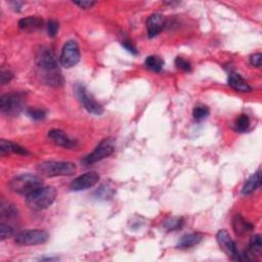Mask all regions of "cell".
Here are the masks:
<instances>
[{"label": "cell", "mask_w": 262, "mask_h": 262, "mask_svg": "<svg viewBox=\"0 0 262 262\" xmlns=\"http://www.w3.org/2000/svg\"><path fill=\"white\" fill-rule=\"evenodd\" d=\"M43 187L42 179L35 174L25 173L13 177L9 182L10 190L22 196H29L36 190Z\"/></svg>", "instance_id": "obj_3"}, {"label": "cell", "mask_w": 262, "mask_h": 262, "mask_svg": "<svg viewBox=\"0 0 262 262\" xmlns=\"http://www.w3.org/2000/svg\"><path fill=\"white\" fill-rule=\"evenodd\" d=\"M122 46L128 52L132 54H137V50L135 49V46L129 41V40H124L122 42Z\"/></svg>", "instance_id": "obj_33"}, {"label": "cell", "mask_w": 262, "mask_h": 262, "mask_svg": "<svg viewBox=\"0 0 262 262\" xmlns=\"http://www.w3.org/2000/svg\"><path fill=\"white\" fill-rule=\"evenodd\" d=\"M27 114L28 116L33 119L35 121H40V120H43L45 117H46V113L45 111L41 110V109H29L27 111Z\"/></svg>", "instance_id": "obj_28"}, {"label": "cell", "mask_w": 262, "mask_h": 262, "mask_svg": "<svg viewBox=\"0 0 262 262\" xmlns=\"http://www.w3.org/2000/svg\"><path fill=\"white\" fill-rule=\"evenodd\" d=\"M37 171L45 177L70 176L75 173L76 165L72 162L45 161L38 164Z\"/></svg>", "instance_id": "obj_5"}, {"label": "cell", "mask_w": 262, "mask_h": 262, "mask_svg": "<svg viewBox=\"0 0 262 262\" xmlns=\"http://www.w3.org/2000/svg\"><path fill=\"white\" fill-rule=\"evenodd\" d=\"M209 114H210L209 107L207 105H196L194 111H193V116L198 121L206 119L209 116Z\"/></svg>", "instance_id": "obj_24"}, {"label": "cell", "mask_w": 262, "mask_h": 262, "mask_svg": "<svg viewBox=\"0 0 262 262\" xmlns=\"http://www.w3.org/2000/svg\"><path fill=\"white\" fill-rule=\"evenodd\" d=\"M43 25V20L38 17H28L19 21V27L24 31H29V32H34V31L41 29Z\"/></svg>", "instance_id": "obj_20"}, {"label": "cell", "mask_w": 262, "mask_h": 262, "mask_svg": "<svg viewBox=\"0 0 262 262\" xmlns=\"http://www.w3.org/2000/svg\"><path fill=\"white\" fill-rule=\"evenodd\" d=\"M0 153H1L2 156L8 155V154H17V155H29V152L23 148L22 146L18 145V144H14L12 142L9 141H5V140H1L0 141Z\"/></svg>", "instance_id": "obj_16"}, {"label": "cell", "mask_w": 262, "mask_h": 262, "mask_svg": "<svg viewBox=\"0 0 262 262\" xmlns=\"http://www.w3.org/2000/svg\"><path fill=\"white\" fill-rule=\"evenodd\" d=\"M25 105L24 92H10L0 98V112L6 117H17L24 111Z\"/></svg>", "instance_id": "obj_4"}, {"label": "cell", "mask_w": 262, "mask_h": 262, "mask_svg": "<svg viewBox=\"0 0 262 262\" xmlns=\"http://www.w3.org/2000/svg\"><path fill=\"white\" fill-rule=\"evenodd\" d=\"M233 224H234V228L236 230V233L239 235H243L248 232H251V230L253 229V225L250 222L246 221L241 216V215H237L234 219Z\"/></svg>", "instance_id": "obj_21"}, {"label": "cell", "mask_w": 262, "mask_h": 262, "mask_svg": "<svg viewBox=\"0 0 262 262\" xmlns=\"http://www.w3.org/2000/svg\"><path fill=\"white\" fill-rule=\"evenodd\" d=\"M116 149V142L113 137H106L103 140L98 147L95 149V151L90 153L83 160L82 163L85 166L95 164L97 162H100L107 157H110L112 154L115 152Z\"/></svg>", "instance_id": "obj_6"}, {"label": "cell", "mask_w": 262, "mask_h": 262, "mask_svg": "<svg viewBox=\"0 0 262 262\" xmlns=\"http://www.w3.org/2000/svg\"><path fill=\"white\" fill-rule=\"evenodd\" d=\"M74 4L78 5L79 7L83 8V9H87V8H91L96 4L95 1H75Z\"/></svg>", "instance_id": "obj_34"}, {"label": "cell", "mask_w": 262, "mask_h": 262, "mask_svg": "<svg viewBox=\"0 0 262 262\" xmlns=\"http://www.w3.org/2000/svg\"><path fill=\"white\" fill-rule=\"evenodd\" d=\"M75 95L78 98L79 102L88 113L96 116H101L104 113V107L102 106V105L95 100L91 94H89L84 85L76 84Z\"/></svg>", "instance_id": "obj_7"}, {"label": "cell", "mask_w": 262, "mask_h": 262, "mask_svg": "<svg viewBox=\"0 0 262 262\" xmlns=\"http://www.w3.org/2000/svg\"><path fill=\"white\" fill-rule=\"evenodd\" d=\"M58 30H59V24L56 21L51 20L48 23V33L50 37L54 38L58 33Z\"/></svg>", "instance_id": "obj_30"}, {"label": "cell", "mask_w": 262, "mask_h": 262, "mask_svg": "<svg viewBox=\"0 0 262 262\" xmlns=\"http://www.w3.org/2000/svg\"><path fill=\"white\" fill-rule=\"evenodd\" d=\"M261 186V172L257 170L254 174H252L247 180H246L244 187L242 189V194L244 196H248L254 193Z\"/></svg>", "instance_id": "obj_18"}, {"label": "cell", "mask_w": 262, "mask_h": 262, "mask_svg": "<svg viewBox=\"0 0 262 262\" xmlns=\"http://www.w3.org/2000/svg\"><path fill=\"white\" fill-rule=\"evenodd\" d=\"M14 234V228L11 225L1 223L0 224V237H1V240H5L7 238H10Z\"/></svg>", "instance_id": "obj_27"}, {"label": "cell", "mask_w": 262, "mask_h": 262, "mask_svg": "<svg viewBox=\"0 0 262 262\" xmlns=\"http://www.w3.org/2000/svg\"><path fill=\"white\" fill-rule=\"evenodd\" d=\"M175 66L184 72H190L192 70V66H191L190 61H188L187 59H184L183 57H180V56H178L175 59Z\"/></svg>", "instance_id": "obj_29"}, {"label": "cell", "mask_w": 262, "mask_h": 262, "mask_svg": "<svg viewBox=\"0 0 262 262\" xmlns=\"http://www.w3.org/2000/svg\"><path fill=\"white\" fill-rule=\"evenodd\" d=\"M50 234L42 229H28L15 236V243L22 246L41 245L49 241Z\"/></svg>", "instance_id": "obj_8"}, {"label": "cell", "mask_w": 262, "mask_h": 262, "mask_svg": "<svg viewBox=\"0 0 262 262\" xmlns=\"http://www.w3.org/2000/svg\"><path fill=\"white\" fill-rule=\"evenodd\" d=\"M1 215L2 217L7 219H13L18 216V209L12 204H2L1 205Z\"/></svg>", "instance_id": "obj_26"}, {"label": "cell", "mask_w": 262, "mask_h": 262, "mask_svg": "<svg viewBox=\"0 0 262 262\" xmlns=\"http://www.w3.org/2000/svg\"><path fill=\"white\" fill-rule=\"evenodd\" d=\"M35 64L40 80L52 87L63 86L65 80L61 75L54 52L52 49L41 46L36 52Z\"/></svg>", "instance_id": "obj_1"}, {"label": "cell", "mask_w": 262, "mask_h": 262, "mask_svg": "<svg viewBox=\"0 0 262 262\" xmlns=\"http://www.w3.org/2000/svg\"><path fill=\"white\" fill-rule=\"evenodd\" d=\"M227 83L233 89L239 92H250L252 90L251 86L247 83V81H246L240 74L236 72L229 73Z\"/></svg>", "instance_id": "obj_15"}, {"label": "cell", "mask_w": 262, "mask_h": 262, "mask_svg": "<svg viewBox=\"0 0 262 262\" xmlns=\"http://www.w3.org/2000/svg\"><path fill=\"white\" fill-rule=\"evenodd\" d=\"M116 194L115 184L111 181L103 183L102 186L94 193V197L100 201H109Z\"/></svg>", "instance_id": "obj_17"}, {"label": "cell", "mask_w": 262, "mask_h": 262, "mask_svg": "<svg viewBox=\"0 0 262 262\" xmlns=\"http://www.w3.org/2000/svg\"><path fill=\"white\" fill-rule=\"evenodd\" d=\"M60 65L70 69L76 66L80 60V49L75 40H69L63 48L60 54Z\"/></svg>", "instance_id": "obj_9"}, {"label": "cell", "mask_w": 262, "mask_h": 262, "mask_svg": "<svg viewBox=\"0 0 262 262\" xmlns=\"http://www.w3.org/2000/svg\"><path fill=\"white\" fill-rule=\"evenodd\" d=\"M164 28V18L161 13H154L147 21L148 35L150 38L156 37Z\"/></svg>", "instance_id": "obj_13"}, {"label": "cell", "mask_w": 262, "mask_h": 262, "mask_svg": "<svg viewBox=\"0 0 262 262\" xmlns=\"http://www.w3.org/2000/svg\"><path fill=\"white\" fill-rule=\"evenodd\" d=\"M146 67L155 73H159L162 71L164 66V60L156 55H149L145 60Z\"/></svg>", "instance_id": "obj_22"}, {"label": "cell", "mask_w": 262, "mask_h": 262, "mask_svg": "<svg viewBox=\"0 0 262 262\" xmlns=\"http://www.w3.org/2000/svg\"><path fill=\"white\" fill-rule=\"evenodd\" d=\"M184 221L183 218L180 217H172V218H168L163 222V227L168 230V232H174V230H177L181 228L183 225Z\"/></svg>", "instance_id": "obj_23"}, {"label": "cell", "mask_w": 262, "mask_h": 262, "mask_svg": "<svg viewBox=\"0 0 262 262\" xmlns=\"http://www.w3.org/2000/svg\"><path fill=\"white\" fill-rule=\"evenodd\" d=\"M203 236L201 234L198 233H193V234H188L184 235L177 243V248L179 249H189L193 248L195 246L199 245L202 242Z\"/></svg>", "instance_id": "obj_19"}, {"label": "cell", "mask_w": 262, "mask_h": 262, "mask_svg": "<svg viewBox=\"0 0 262 262\" xmlns=\"http://www.w3.org/2000/svg\"><path fill=\"white\" fill-rule=\"evenodd\" d=\"M49 138L56 146L65 149H74L77 147V142L73 138L69 137L63 130L60 129H51L49 131Z\"/></svg>", "instance_id": "obj_12"}, {"label": "cell", "mask_w": 262, "mask_h": 262, "mask_svg": "<svg viewBox=\"0 0 262 262\" xmlns=\"http://www.w3.org/2000/svg\"><path fill=\"white\" fill-rule=\"evenodd\" d=\"M10 4L12 5V8H13L15 11H20V10H21V7H22V5H23V2L12 1V2H10Z\"/></svg>", "instance_id": "obj_35"}, {"label": "cell", "mask_w": 262, "mask_h": 262, "mask_svg": "<svg viewBox=\"0 0 262 262\" xmlns=\"http://www.w3.org/2000/svg\"><path fill=\"white\" fill-rule=\"evenodd\" d=\"M262 252V239L260 235H255L251 238L248 246L247 254H241V260H252L254 256H260Z\"/></svg>", "instance_id": "obj_14"}, {"label": "cell", "mask_w": 262, "mask_h": 262, "mask_svg": "<svg viewBox=\"0 0 262 262\" xmlns=\"http://www.w3.org/2000/svg\"><path fill=\"white\" fill-rule=\"evenodd\" d=\"M13 78V74L10 71H2L1 75H0V81H1V85H5L11 81Z\"/></svg>", "instance_id": "obj_31"}, {"label": "cell", "mask_w": 262, "mask_h": 262, "mask_svg": "<svg viewBox=\"0 0 262 262\" xmlns=\"http://www.w3.org/2000/svg\"><path fill=\"white\" fill-rule=\"evenodd\" d=\"M217 242L220 246L221 250L230 258H233L234 260H239L241 261V254L238 251V248L236 246L235 241L232 239V237L229 236L228 232L225 229H220L216 235Z\"/></svg>", "instance_id": "obj_10"}, {"label": "cell", "mask_w": 262, "mask_h": 262, "mask_svg": "<svg viewBox=\"0 0 262 262\" xmlns=\"http://www.w3.org/2000/svg\"><path fill=\"white\" fill-rule=\"evenodd\" d=\"M250 119L247 115L242 114L236 121V130L238 132H246L249 129Z\"/></svg>", "instance_id": "obj_25"}, {"label": "cell", "mask_w": 262, "mask_h": 262, "mask_svg": "<svg viewBox=\"0 0 262 262\" xmlns=\"http://www.w3.org/2000/svg\"><path fill=\"white\" fill-rule=\"evenodd\" d=\"M100 180V174L90 171L86 172L78 177H76L70 184V188L74 192H81L95 187Z\"/></svg>", "instance_id": "obj_11"}, {"label": "cell", "mask_w": 262, "mask_h": 262, "mask_svg": "<svg viewBox=\"0 0 262 262\" xmlns=\"http://www.w3.org/2000/svg\"><path fill=\"white\" fill-rule=\"evenodd\" d=\"M56 199V190L53 187H41L26 197L27 206L35 211L50 208Z\"/></svg>", "instance_id": "obj_2"}, {"label": "cell", "mask_w": 262, "mask_h": 262, "mask_svg": "<svg viewBox=\"0 0 262 262\" xmlns=\"http://www.w3.org/2000/svg\"><path fill=\"white\" fill-rule=\"evenodd\" d=\"M261 59H262V54L260 52L254 53L250 56V64L254 67L260 68L261 67Z\"/></svg>", "instance_id": "obj_32"}]
</instances>
